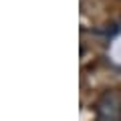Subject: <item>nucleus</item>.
Masks as SVG:
<instances>
[{"mask_svg": "<svg viewBox=\"0 0 121 121\" xmlns=\"http://www.w3.org/2000/svg\"><path fill=\"white\" fill-rule=\"evenodd\" d=\"M95 113L101 121H121V95L115 91H107L99 97Z\"/></svg>", "mask_w": 121, "mask_h": 121, "instance_id": "obj_1", "label": "nucleus"}]
</instances>
